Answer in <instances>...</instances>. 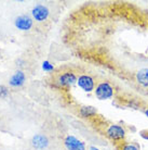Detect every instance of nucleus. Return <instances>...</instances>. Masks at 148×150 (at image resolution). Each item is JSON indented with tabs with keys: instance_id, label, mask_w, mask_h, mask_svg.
Returning a JSON list of instances; mask_svg holds the SVG:
<instances>
[{
	"instance_id": "obj_1",
	"label": "nucleus",
	"mask_w": 148,
	"mask_h": 150,
	"mask_svg": "<svg viewBox=\"0 0 148 150\" xmlns=\"http://www.w3.org/2000/svg\"><path fill=\"white\" fill-rule=\"evenodd\" d=\"M105 134L108 139H110L114 143L121 144L124 142L126 136V132L123 126L119 124H110L105 129Z\"/></svg>"
},
{
	"instance_id": "obj_9",
	"label": "nucleus",
	"mask_w": 148,
	"mask_h": 150,
	"mask_svg": "<svg viewBox=\"0 0 148 150\" xmlns=\"http://www.w3.org/2000/svg\"><path fill=\"white\" fill-rule=\"evenodd\" d=\"M26 76L23 71H16L14 74L11 76V79L9 81L10 86L12 87H21L25 83Z\"/></svg>"
},
{
	"instance_id": "obj_5",
	"label": "nucleus",
	"mask_w": 148,
	"mask_h": 150,
	"mask_svg": "<svg viewBox=\"0 0 148 150\" xmlns=\"http://www.w3.org/2000/svg\"><path fill=\"white\" fill-rule=\"evenodd\" d=\"M49 9L43 4H36L35 7L31 9V15H33V19L37 22L41 23L45 22V20L48 19L49 16Z\"/></svg>"
},
{
	"instance_id": "obj_17",
	"label": "nucleus",
	"mask_w": 148,
	"mask_h": 150,
	"mask_svg": "<svg viewBox=\"0 0 148 150\" xmlns=\"http://www.w3.org/2000/svg\"><path fill=\"white\" fill-rule=\"evenodd\" d=\"M144 112H145V115H146V116H147V117H148V107H147V108H146V109H145Z\"/></svg>"
},
{
	"instance_id": "obj_16",
	"label": "nucleus",
	"mask_w": 148,
	"mask_h": 150,
	"mask_svg": "<svg viewBox=\"0 0 148 150\" xmlns=\"http://www.w3.org/2000/svg\"><path fill=\"white\" fill-rule=\"evenodd\" d=\"M89 150H100V149H98L97 147H95V146H91L89 148Z\"/></svg>"
},
{
	"instance_id": "obj_4",
	"label": "nucleus",
	"mask_w": 148,
	"mask_h": 150,
	"mask_svg": "<svg viewBox=\"0 0 148 150\" xmlns=\"http://www.w3.org/2000/svg\"><path fill=\"white\" fill-rule=\"evenodd\" d=\"M77 85L85 93H92L95 89V81L91 75L82 74L77 79Z\"/></svg>"
},
{
	"instance_id": "obj_15",
	"label": "nucleus",
	"mask_w": 148,
	"mask_h": 150,
	"mask_svg": "<svg viewBox=\"0 0 148 150\" xmlns=\"http://www.w3.org/2000/svg\"><path fill=\"white\" fill-rule=\"evenodd\" d=\"M9 95V89L3 85H0V98H6Z\"/></svg>"
},
{
	"instance_id": "obj_14",
	"label": "nucleus",
	"mask_w": 148,
	"mask_h": 150,
	"mask_svg": "<svg viewBox=\"0 0 148 150\" xmlns=\"http://www.w3.org/2000/svg\"><path fill=\"white\" fill-rule=\"evenodd\" d=\"M42 70H43L45 72L50 73V72H52L53 70H54V65L50 63L49 61H45V62L42 63Z\"/></svg>"
},
{
	"instance_id": "obj_7",
	"label": "nucleus",
	"mask_w": 148,
	"mask_h": 150,
	"mask_svg": "<svg viewBox=\"0 0 148 150\" xmlns=\"http://www.w3.org/2000/svg\"><path fill=\"white\" fill-rule=\"evenodd\" d=\"M64 145L67 150H85V144L73 135H67L65 137Z\"/></svg>"
},
{
	"instance_id": "obj_13",
	"label": "nucleus",
	"mask_w": 148,
	"mask_h": 150,
	"mask_svg": "<svg viewBox=\"0 0 148 150\" xmlns=\"http://www.w3.org/2000/svg\"><path fill=\"white\" fill-rule=\"evenodd\" d=\"M119 150H140L136 145L132 143H121L119 145Z\"/></svg>"
},
{
	"instance_id": "obj_6",
	"label": "nucleus",
	"mask_w": 148,
	"mask_h": 150,
	"mask_svg": "<svg viewBox=\"0 0 148 150\" xmlns=\"http://www.w3.org/2000/svg\"><path fill=\"white\" fill-rule=\"evenodd\" d=\"M14 24H15V27L17 30H23V32H27V30H29L33 27L34 21L27 14H22V15H19L15 19Z\"/></svg>"
},
{
	"instance_id": "obj_3",
	"label": "nucleus",
	"mask_w": 148,
	"mask_h": 150,
	"mask_svg": "<svg viewBox=\"0 0 148 150\" xmlns=\"http://www.w3.org/2000/svg\"><path fill=\"white\" fill-rule=\"evenodd\" d=\"M77 75L76 73L73 71H66L63 72L57 76V79H56V83L57 85L61 87H64V88H67V87H71L73 85H75L77 83Z\"/></svg>"
},
{
	"instance_id": "obj_11",
	"label": "nucleus",
	"mask_w": 148,
	"mask_h": 150,
	"mask_svg": "<svg viewBox=\"0 0 148 150\" xmlns=\"http://www.w3.org/2000/svg\"><path fill=\"white\" fill-rule=\"evenodd\" d=\"M97 114V109L93 105H82L79 109V115L83 119H89L94 117Z\"/></svg>"
},
{
	"instance_id": "obj_12",
	"label": "nucleus",
	"mask_w": 148,
	"mask_h": 150,
	"mask_svg": "<svg viewBox=\"0 0 148 150\" xmlns=\"http://www.w3.org/2000/svg\"><path fill=\"white\" fill-rule=\"evenodd\" d=\"M126 105L128 108H132V109H140L141 108L142 103L137 99H134V98H130V99H126Z\"/></svg>"
},
{
	"instance_id": "obj_2",
	"label": "nucleus",
	"mask_w": 148,
	"mask_h": 150,
	"mask_svg": "<svg viewBox=\"0 0 148 150\" xmlns=\"http://www.w3.org/2000/svg\"><path fill=\"white\" fill-rule=\"evenodd\" d=\"M94 95L98 100H108L115 95V88L109 82L103 81L95 86Z\"/></svg>"
},
{
	"instance_id": "obj_8",
	"label": "nucleus",
	"mask_w": 148,
	"mask_h": 150,
	"mask_svg": "<svg viewBox=\"0 0 148 150\" xmlns=\"http://www.w3.org/2000/svg\"><path fill=\"white\" fill-rule=\"evenodd\" d=\"M31 145L36 149L42 150L48 147L49 140L47 138V136L42 135V134H37V135L34 136L33 139H31Z\"/></svg>"
},
{
	"instance_id": "obj_10",
	"label": "nucleus",
	"mask_w": 148,
	"mask_h": 150,
	"mask_svg": "<svg viewBox=\"0 0 148 150\" xmlns=\"http://www.w3.org/2000/svg\"><path fill=\"white\" fill-rule=\"evenodd\" d=\"M136 82L144 88H148V69L143 68L136 72Z\"/></svg>"
}]
</instances>
